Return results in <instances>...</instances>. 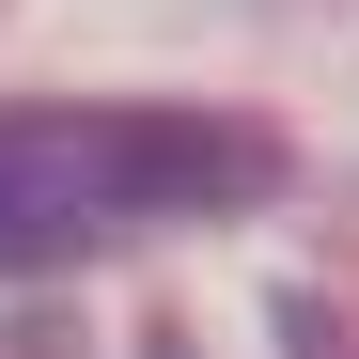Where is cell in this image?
<instances>
[{"label":"cell","mask_w":359,"mask_h":359,"mask_svg":"<svg viewBox=\"0 0 359 359\" xmlns=\"http://www.w3.org/2000/svg\"><path fill=\"white\" fill-rule=\"evenodd\" d=\"M281 126L250 109H16L0 126V281H47L141 219L281 203Z\"/></svg>","instance_id":"6da1fadb"},{"label":"cell","mask_w":359,"mask_h":359,"mask_svg":"<svg viewBox=\"0 0 359 359\" xmlns=\"http://www.w3.org/2000/svg\"><path fill=\"white\" fill-rule=\"evenodd\" d=\"M281 344H297V359H359V344H344V328L313 313V297H281Z\"/></svg>","instance_id":"7a4b0ae2"},{"label":"cell","mask_w":359,"mask_h":359,"mask_svg":"<svg viewBox=\"0 0 359 359\" xmlns=\"http://www.w3.org/2000/svg\"><path fill=\"white\" fill-rule=\"evenodd\" d=\"M141 359H188V344H141Z\"/></svg>","instance_id":"3957f363"}]
</instances>
